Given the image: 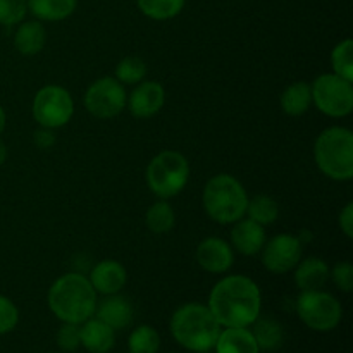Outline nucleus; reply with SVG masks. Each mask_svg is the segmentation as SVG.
I'll list each match as a JSON object with an SVG mask.
<instances>
[{
    "mask_svg": "<svg viewBox=\"0 0 353 353\" xmlns=\"http://www.w3.org/2000/svg\"><path fill=\"white\" fill-rule=\"evenodd\" d=\"M207 307L221 327H248L261 316V290L247 276H228L214 286Z\"/></svg>",
    "mask_w": 353,
    "mask_h": 353,
    "instance_id": "1",
    "label": "nucleus"
},
{
    "mask_svg": "<svg viewBox=\"0 0 353 353\" xmlns=\"http://www.w3.org/2000/svg\"><path fill=\"white\" fill-rule=\"evenodd\" d=\"M48 307L62 323L83 324L95 314L97 292L81 272H69L50 286Z\"/></svg>",
    "mask_w": 353,
    "mask_h": 353,
    "instance_id": "2",
    "label": "nucleus"
},
{
    "mask_svg": "<svg viewBox=\"0 0 353 353\" xmlns=\"http://www.w3.org/2000/svg\"><path fill=\"white\" fill-rule=\"evenodd\" d=\"M171 334L183 348L203 353L216 347L221 324L202 303H186L171 317Z\"/></svg>",
    "mask_w": 353,
    "mask_h": 353,
    "instance_id": "3",
    "label": "nucleus"
},
{
    "mask_svg": "<svg viewBox=\"0 0 353 353\" xmlns=\"http://www.w3.org/2000/svg\"><path fill=\"white\" fill-rule=\"evenodd\" d=\"M317 168L334 181L353 178V134L348 128L333 126L324 130L314 145Z\"/></svg>",
    "mask_w": 353,
    "mask_h": 353,
    "instance_id": "4",
    "label": "nucleus"
},
{
    "mask_svg": "<svg viewBox=\"0 0 353 353\" xmlns=\"http://www.w3.org/2000/svg\"><path fill=\"white\" fill-rule=\"evenodd\" d=\"M205 212L219 224H233L247 212L248 195L231 174H217L207 181L202 195Z\"/></svg>",
    "mask_w": 353,
    "mask_h": 353,
    "instance_id": "5",
    "label": "nucleus"
},
{
    "mask_svg": "<svg viewBox=\"0 0 353 353\" xmlns=\"http://www.w3.org/2000/svg\"><path fill=\"white\" fill-rule=\"evenodd\" d=\"M190 179V164L179 152L164 150L147 168L148 188L161 200L172 199L185 190Z\"/></svg>",
    "mask_w": 353,
    "mask_h": 353,
    "instance_id": "6",
    "label": "nucleus"
},
{
    "mask_svg": "<svg viewBox=\"0 0 353 353\" xmlns=\"http://www.w3.org/2000/svg\"><path fill=\"white\" fill-rule=\"evenodd\" d=\"M296 312L307 327L319 333H327L341 323L343 307L331 293L310 290L300 293L296 300Z\"/></svg>",
    "mask_w": 353,
    "mask_h": 353,
    "instance_id": "7",
    "label": "nucleus"
},
{
    "mask_svg": "<svg viewBox=\"0 0 353 353\" xmlns=\"http://www.w3.org/2000/svg\"><path fill=\"white\" fill-rule=\"evenodd\" d=\"M310 90H312V102L326 116L347 117L353 110L352 81L334 72L317 76L310 85Z\"/></svg>",
    "mask_w": 353,
    "mask_h": 353,
    "instance_id": "8",
    "label": "nucleus"
},
{
    "mask_svg": "<svg viewBox=\"0 0 353 353\" xmlns=\"http://www.w3.org/2000/svg\"><path fill=\"white\" fill-rule=\"evenodd\" d=\"M74 114L71 93L59 85L43 86L33 99V117L41 128L57 130L65 126Z\"/></svg>",
    "mask_w": 353,
    "mask_h": 353,
    "instance_id": "9",
    "label": "nucleus"
},
{
    "mask_svg": "<svg viewBox=\"0 0 353 353\" xmlns=\"http://www.w3.org/2000/svg\"><path fill=\"white\" fill-rule=\"evenodd\" d=\"M126 90L112 76L97 79L85 93V107L97 119H112L126 107Z\"/></svg>",
    "mask_w": 353,
    "mask_h": 353,
    "instance_id": "10",
    "label": "nucleus"
},
{
    "mask_svg": "<svg viewBox=\"0 0 353 353\" xmlns=\"http://www.w3.org/2000/svg\"><path fill=\"white\" fill-rule=\"evenodd\" d=\"M302 241L293 234H276L262 247V264L272 274H286L302 261Z\"/></svg>",
    "mask_w": 353,
    "mask_h": 353,
    "instance_id": "11",
    "label": "nucleus"
},
{
    "mask_svg": "<svg viewBox=\"0 0 353 353\" xmlns=\"http://www.w3.org/2000/svg\"><path fill=\"white\" fill-rule=\"evenodd\" d=\"M165 92L164 86L157 81H141L130 93L126 107L138 119H147L155 116L164 107Z\"/></svg>",
    "mask_w": 353,
    "mask_h": 353,
    "instance_id": "12",
    "label": "nucleus"
},
{
    "mask_svg": "<svg viewBox=\"0 0 353 353\" xmlns=\"http://www.w3.org/2000/svg\"><path fill=\"white\" fill-rule=\"evenodd\" d=\"M196 262L210 274H223L230 271L234 262L233 248L221 238H205L196 247Z\"/></svg>",
    "mask_w": 353,
    "mask_h": 353,
    "instance_id": "13",
    "label": "nucleus"
},
{
    "mask_svg": "<svg viewBox=\"0 0 353 353\" xmlns=\"http://www.w3.org/2000/svg\"><path fill=\"white\" fill-rule=\"evenodd\" d=\"M90 283H92L93 290L100 295H114V293H119L121 290L126 285V269L123 264H119L117 261H100L99 264H95V268L90 272Z\"/></svg>",
    "mask_w": 353,
    "mask_h": 353,
    "instance_id": "14",
    "label": "nucleus"
},
{
    "mask_svg": "<svg viewBox=\"0 0 353 353\" xmlns=\"http://www.w3.org/2000/svg\"><path fill=\"white\" fill-rule=\"evenodd\" d=\"M233 230H231V243L233 247L240 252L241 255H257L262 250L265 243V230L262 224L255 223L250 217L233 223Z\"/></svg>",
    "mask_w": 353,
    "mask_h": 353,
    "instance_id": "15",
    "label": "nucleus"
},
{
    "mask_svg": "<svg viewBox=\"0 0 353 353\" xmlns=\"http://www.w3.org/2000/svg\"><path fill=\"white\" fill-rule=\"evenodd\" d=\"M97 319L105 323L107 326L116 330H124L133 321V307L126 296L114 293V295H105V299L97 303Z\"/></svg>",
    "mask_w": 353,
    "mask_h": 353,
    "instance_id": "16",
    "label": "nucleus"
},
{
    "mask_svg": "<svg viewBox=\"0 0 353 353\" xmlns=\"http://www.w3.org/2000/svg\"><path fill=\"white\" fill-rule=\"evenodd\" d=\"M79 338L90 353H109L116 343V331L100 319L90 317L79 327Z\"/></svg>",
    "mask_w": 353,
    "mask_h": 353,
    "instance_id": "17",
    "label": "nucleus"
},
{
    "mask_svg": "<svg viewBox=\"0 0 353 353\" xmlns=\"http://www.w3.org/2000/svg\"><path fill=\"white\" fill-rule=\"evenodd\" d=\"M330 279V268L319 257L303 259L295 268V285L302 292L310 290H323Z\"/></svg>",
    "mask_w": 353,
    "mask_h": 353,
    "instance_id": "18",
    "label": "nucleus"
},
{
    "mask_svg": "<svg viewBox=\"0 0 353 353\" xmlns=\"http://www.w3.org/2000/svg\"><path fill=\"white\" fill-rule=\"evenodd\" d=\"M216 353H261L248 327H226L216 341Z\"/></svg>",
    "mask_w": 353,
    "mask_h": 353,
    "instance_id": "19",
    "label": "nucleus"
},
{
    "mask_svg": "<svg viewBox=\"0 0 353 353\" xmlns=\"http://www.w3.org/2000/svg\"><path fill=\"white\" fill-rule=\"evenodd\" d=\"M47 31L40 21H26L19 24L14 34V47L23 55H37L43 50Z\"/></svg>",
    "mask_w": 353,
    "mask_h": 353,
    "instance_id": "20",
    "label": "nucleus"
},
{
    "mask_svg": "<svg viewBox=\"0 0 353 353\" xmlns=\"http://www.w3.org/2000/svg\"><path fill=\"white\" fill-rule=\"evenodd\" d=\"M78 7V0H28V10L38 21H64Z\"/></svg>",
    "mask_w": 353,
    "mask_h": 353,
    "instance_id": "21",
    "label": "nucleus"
},
{
    "mask_svg": "<svg viewBox=\"0 0 353 353\" xmlns=\"http://www.w3.org/2000/svg\"><path fill=\"white\" fill-rule=\"evenodd\" d=\"M252 326H254L252 334H254L255 341H257L259 350L274 352L278 350L283 345V341H285V330H283L281 324L276 319H272V317L259 316Z\"/></svg>",
    "mask_w": 353,
    "mask_h": 353,
    "instance_id": "22",
    "label": "nucleus"
},
{
    "mask_svg": "<svg viewBox=\"0 0 353 353\" xmlns=\"http://www.w3.org/2000/svg\"><path fill=\"white\" fill-rule=\"evenodd\" d=\"M310 105H312V90H310L309 83H292L281 93V109L288 116H302V114H305L310 109Z\"/></svg>",
    "mask_w": 353,
    "mask_h": 353,
    "instance_id": "23",
    "label": "nucleus"
},
{
    "mask_svg": "<svg viewBox=\"0 0 353 353\" xmlns=\"http://www.w3.org/2000/svg\"><path fill=\"white\" fill-rule=\"evenodd\" d=\"M174 209L165 200H157L155 203H152L150 209L147 210V216H145V224L155 234L169 233L174 228Z\"/></svg>",
    "mask_w": 353,
    "mask_h": 353,
    "instance_id": "24",
    "label": "nucleus"
},
{
    "mask_svg": "<svg viewBox=\"0 0 353 353\" xmlns=\"http://www.w3.org/2000/svg\"><path fill=\"white\" fill-rule=\"evenodd\" d=\"M141 14L154 21H168L178 16L186 0H137Z\"/></svg>",
    "mask_w": 353,
    "mask_h": 353,
    "instance_id": "25",
    "label": "nucleus"
},
{
    "mask_svg": "<svg viewBox=\"0 0 353 353\" xmlns=\"http://www.w3.org/2000/svg\"><path fill=\"white\" fill-rule=\"evenodd\" d=\"M248 217L255 223L268 226V224L276 223L279 216V205L272 196L269 195H257L254 199H248L247 212Z\"/></svg>",
    "mask_w": 353,
    "mask_h": 353,
    "instance_id": "26",
    "label": "nucleus"
},
{
    "mask_svg": "<svg viewBox=\"0 0 353 353\" xmlns=\"http://www.w3.org/2000/svg\"><path fill=\"white\" fill-rule=\"evenodd\" d=\"M161 348V336L152 326H138L128 338L130 353H157Z\"/></svg>",
    "mask_w": 353,
    "mask_h": 353,
    "instance_id": "27",
    "label": "nucleus"
},
{
    "mask_svg": "<svg viewBox=\"0 0 353 353\" xmlns=\"http://www.w3.org/2000/svg\"><path fill=\"white\" fill-rule=\"evenodd\" d=\"M147 76V64L143 59L131 55V57H124L119 64L116 65V76L114 78L124 85H138Z\"/></svg>",
    "mask_w": 353,
    "mask_h": 353,
    "instance_id": "28",
    "label": "nucleus"
},
{
    "mask_svg": "<svg viewBox=\"0 0 353 353\" xmlns=\"http://www.w3.org/2000/svg\"><path fill=\"white\" fill-rule=\"evenodd\" d=\"M331 64L334 74L353 81V41L350 38L340 41L331 52Z\"/></svg>",
    "mask_w": 353,
    "mask_h": 353,
    "instance_id": "29",
    "label": "nucleus"
},
{
    "mask_svg": "<svg viewBox=\"0 0 353 353\" xmlns=\"http://www.w3.org/2000/svg\"><path fill=\"white\" fill-rule=\"evenodd\" d=\"M28 14V0H0V24L14 26L23 23Z\"/></svg>",
    "mask_w": 353,
    "mask_h": 353,
    "instance_id": "30",
    "label": "nucleus"
},
{
    "mask_svg": "<svg viewBox=\"0 0 353 353\" xmlns=\"http://www.w3.org/2000/svg\"><path fill=\"white\" fill-rule=\"evenodd\" d=\"M19 323V310L16 303L7 296L0 295V336L10 333Z\"/></svg>",
    "mask_w": 353,
    "mask_h": 353,
    "instance_id": "31",
    "label": "nucleus"
},
{
    "mask_svg": "<svg viewBox=\"0 0 353 353\" xmlns=\"http://www.w3.org/2000/svg\"><path fill=\"white\" fill-rule=\"evenodd\" d=\"M57 345L62 352H76L81 345L79 338V324L64 323L57 331Z\"/></svg>",
    "mask_w": 353,
    "mask_h": 353,
    "instance_id": "32",
    "label": "nucleus"
},
{
    "mask_svg": "<svg viewBox=\"0 0 353 353\" xmlns=\"http://www.w3.org/2000/svg\"><path fill=\"white\" fill-rule=\"evenodd\" d=\"M331 279L336 285L338 290L345 293H350L353 290V265L350 262H340L330 271Z\"/></svg>",
    "mask_w": 353,
    "mask_h": 353,
    "instance_id": "33",
    "label": "nucleus"
},
{
    "mask_svg": "<svg viewBox=\"0 0 353 353\" xmlns=\"http://www.w3.org/2000/svg\"><path fill=\"white\" fill-rule=\"evenodd\" d=\"M34 145H37L38 148H41V150H48V148H52L55 145V141H57V138H55L54 131L48 130V128H41V130L34 131Z\"/></svg>",
    "mask_w": 353,
    "mask_h": 353,
    "instance_id": "34",
    "label": "nucleus"
},
{
    "mask_svg": "<svg viewBox=\"0 0 353 353\" xmlns=\"http://www.w3.org/2000/svg\"><path fill=\"white\" fill-rule=\"evenodd\" d=\"M340 228L347 238H353V203H347L340 214Z\"/></svg>",
    "mask_w": 353,
    "mask_h": 353,
    "instance_id": "35",
    "label": "nucleus"
},
{
    "mask_svg": "<svg viewBox=\"0 0 353 353\" xmlns=\"http://www.w3.org/2000/svg\"><path fill=\"white\" fill-rule=\"evenodd\" d=\"M6 124H7V116H6V110L2 109V105H0V134L3 133V130H6Z\"/></svg>",
    "mask_w": 353,
    "mask_h": 353,
    "instance_id": "36",
    "label": "nucleus"
},
{
    "mask_svg": "<svg viewBox=\"0 0 353 353\" xmlns=\"http://www.w3.org/2000/svg\"><path fill=\"white\" fill-rule=\"evenodd\" d=\"M7 161V147L2 140H0V165Z\"/></svg>",
    "mask_w": 353,
    "mask_h": 353,
    "instance_id": "37",
    "label": "nucleus"
},
{
    "mask_svg": "<svg viewBox=\"0 0 353 353\" xmlns=\"http://www.w3.org/2000/svg\"><path fill=\"white\" fill-rule=\"evenodd\" d=\"M203 353H209V352H203Z\"/></svg>",
    "mask_w": 353,
    "mask_h": 353,
    "instance_id": "38",
    "label": "nucleus"
}]
</instances>
